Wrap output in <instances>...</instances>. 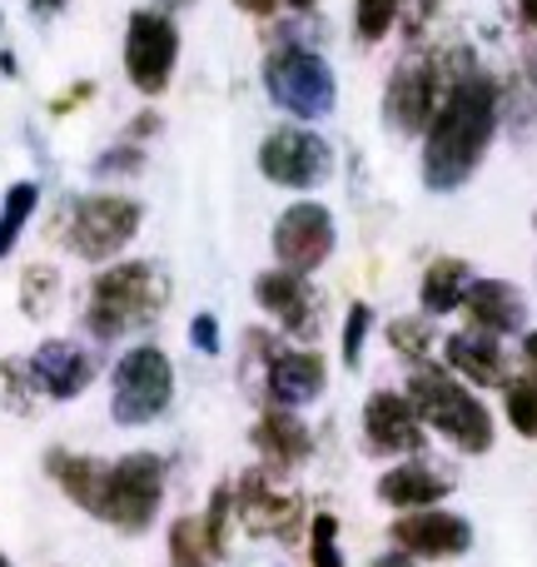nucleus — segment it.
Wrapping results in <instances>:
<instances>
[{
  "label": "nucleus",
  "instance_id": "a19ab883",
  "mask_svg": "<svg viewBox=\"0 0 537 567\" xmlns=\"http://www.w3.org/2000/svg\"><path fill=\"white\" fill-rule=\"evenodd\" d=\"M283 6H289V10H313L319 0H283Z\"/></svg>",
  "mask_w": 537,
  "mask_h": 567
},
{
  "label": "nucleus",
  "instance_id": "f3484780",
  "mask_svg": "<svg viewBox=\"0 0 537 567\" xmlns=\"http://www.w3.org/2000/svg\"><path fill=\"white\" fill-rule=\"evenodd\" d=\"M463 309H468L473 329L493 333V339L518 333L523 323H528V299H523V289L508 279H473L468 293H463Z\"/></svg>",
  "mask_w": 537,
  "mask_h": 567
},
{
  "label": "nucleus",
  "instance_id": "7ed1b4c3",
  "mask_svg": "<svg viewBox=\"0 0 537 567\" xmlns=\"http://www.w3.org/2000/svg\"><path fill=\"white\" fill-rule=\"evenodd\" d=\"M409 399L419 409L423 429L443 433L458 453H488L493 449V413L483 409V399L458 383L453 373L433 369V363H419L409 379Z\"/></svg>",
  "mask_w": 537,
  "mask_h": 567
},
{
  "label": "nucleus",
  "instance_id": "412c9836",
  "mask_svg": "<svg viewBox=\"0 0 537 567\" xmlns=\"http://www.w3.org/2000/svg\"><path fill=\"white\" fill-rule=\"evenodd\" d=\"M255 449L265 453L269 463H283V468H293V463L309 458L313 439H309V429H303V419H293L289 409H269L265 419L255 423Z\"/></svg>",
  "mask_w": 537,
  "mask_h": 567
},
{
  "label": "nucleus",
  "instance_id": "cd10ccee",
  "mask_svg": "<svg viewBox=\"0 0 537 567\" xmlns=\"http://www.w3.org/2000/svg\"><path fill=\"white\" fill-rule=\"evenodd\" d=\"M503 403H508V423L523 433V439H537V373L518 383H503Z\"/></svg>",
  "mask_w": 537,
  "mask_h": 567
},
{
  "label": "nucleus",
  "instance_id": "f8f14e48",
  "mask_svg": "<svg viewBox=\"0 0 537 567\" xmlns=\"http://www.w3.org/2000/svg\"><path fill=\"white\" fill-rule=\"evenodd\" d=\"M433 110H438V70L428 60H409V65L393 70L389 95H383V120L399 135H423Z\"/></svg>",
  "mask_w": 537,
  "mask_h": 567
},
{
  "label": "nucleus",
  "instance_id": "4be33fe9",
  "mask_svg": "<svg viewBox=\"0 0 537 567\" xmlns=\"http://www.w3.org/2000/svg\"><path fill=\"white\" fill-rule=\"evenodd\" d=\"M468 265L463 259H433L428 269H423V289H419V299H423V313H453L463 303V293H468Z\"/></svg>",
  "mask_w": 537,
  "mask_h": 567
},
{
  "label": "nucleus",
  "instance_id": "dca6fc26",
  "mask_svg": "<svg viewBox=\"0 0 537 567\" xmlns=\"http://www.w3.org/2000/svg\"><path fill=\"white\" fill-rule=\"evenodd\" d=\"M25 363H30L35 389L45 393V399H60V403L80 399V393L95 383V363H90V353L70 339H45Z\"/></svg>",
  "mask_w": 537,
  "mask_h": 567
},
{
  "label": "nucleus",
  "instance_id": "37998d69",
  "mask_svg": "<svg viewBox=\"0 0 537 567\" xmlns=\"http://www.w3.org/2000/svg\"><path fill=\"white\" fill-rule=\"evenodd\" d=\"M0 567H10V558H6V553H0Z\"/></svg>",
  "mask_w": 537,
  "mask_h": 567
},
{
  "label": "nucleus",
  "instance_id": "f03ea898",
  "mask_svg": "<svg viewBox=\"0 0 537 567\" xmlns=\"http://www.w3.org/2000/svg\"><path fill=\"white\" fill-rule=\"evenodd\" d=\"M169 303V279L159 275V265L149 259H120L90 289L85 329L95 339H120L130 329H145L155 313H165Z\"/></svg>",
  "mask_w": 537,
  "mask_h": 567
},
{
  "label": "nucleus",
  "instance_id": "ddd939ff",
  "mask_svg": "<svg viewBox=\"0 0 537 567\" xmlns=\"http://www.w3.org/2000/svg\"><path fill=\"white\" fill-rule=\"evenodd\" d=\"M255 299L283 333H293V339H309L313 323H319V293L309 289V275H293V269L273 265L255 279Z\"/></svg>",
  "mask_w": 537,
  "mask_h": 567
},
{
  "label": "nucleus",
  "instance_id": "2eb2a0df",
  "mask_svg": "<svg viewBox=\"0 0 537 567\" xmlns=\"http://www.w3.org/2000/svg\"><path fill=\"white\" fill-rule=\"evenodd\" d=\"M235 513L249 533H265V538H279V543H293V533H299V523H303L299 498L273 493L265 473H245V478H239Z\"/></svg>",
  "mask_w": 537,
  "mask_h": 567
},
{
  "label": "nucleus",
  "instance_id": "5701e85b",
  "mask_svg": "<svg viewBox=\"0 0 537 567\" xmlns=\"http://www.w3.org/2000/svg\"><path fill=\"white\" fill-rule=\"evenodd\" d=\"M35 209H40V185L35 179H20V185L6 189V199H0V259L20 245V235H25V225L35 219Z\"/></svg>",
  "mask_w": 537,
  "mask_h": 567
},
{
  "label": "nucleus",
  "instance_id": "aec40b11",
  "mask_svg": "<svg viewBox=\"0 0 537 567\" xmlns=\"http://www.w3.org/2000/svg\"><path fill=\"white\" fill-rule=\"evenodd\" d=\"M438 498H448V478H443L433 463H423V458L399 463V468H389L379 478V503H389V508H399V513L433 508Z\"/></svg>",
  "mask_w": 537,
  "mask_h": 567
},
{
  "label": "nucleus",
  "instance_id": "4468645a",
  "mask_svg": "<svg viewBox=\"0 0 537 567\" xmlns=\"http://www.w3.org/2000/svg\"><path fill=\"white\" fill-rule=\"evenodd\" d=\"M363 439H369L373 453H389V458L419 453L423 449V419H419L409 393H393V389L373 393V399L363 403Z\"/></svg>",
  "mask_w": 537,
  "mask_h": 567
},
{
  "label": "nucleus",
  "instance_id": "4c0bfd02",
  "mask_svg": "<svg viewBox=\"0 0 537 567\" xmlns=\"http://www.w3.org/2000/svg\"><path fill=\"white\" fill-rule=\"evenodd\" d=\"M523 359H528L533 369H537V333H528V339H523Z\"/></svg>",
  "mask_w": 537,
  "mask_h": 567
},
{
  "label": "nucleus",
  "instance_id": "2f4dec72",
  "mask_svg": "<svg viewBox=\"0 0 537 567\" xmlns=\"http://www.w3.org/2000/svg\"><path fill=\"white\" fill-rule=\"evenodd\" d=\"M145 165V155H140V145L135 140H125V145H115V150H105V155L95 159V175L100 179H110L120 169V175H135V169Z\"/></svg>",
  "mask_w": 537,
  "mask_h": 567
},
{
  "label": "nucleus",
  "instance_id": "a878e982",
  "mask_svg": "<svg viewBox=\"0 0 537 567\" xmlns=\"http://www.w3.org/2000/svg\"><path fill=\"white\" fill-rule=\"evenodd\" d=\"M399 10H403V0H353V35H359L363 45H379L393 30Z\"/></svg>",
  "mask_w": 537,
  "mask_h": 567
},
{
  "label": "nucleus",
  "instance_id": "58836bf2",
  "mask_svg": "<svg viewBox=\"0 0 537 567\" xmlns=\"http://www.w3.org/2000/svg\"><path fill=\"white\" fill-rule=\"evenodd\" d=\"M518 10H523V20L537 30V0H518Z\"/></svg>",
  "mask_w": 537,
  "mask_h": 567
},
{
  "label": "nucleus",
  "instance_id": "0eeeda50",
  "mask_svg": "<svg viewBox=\"0 0 537 567\" xmlns=\"http://www.w3.org/2000/svg\"><path fill=\"white\" fill-rule=\"evenodd\" d=\"M140 215H145V209L130 195H85L70 205L65 245L75 249L80 259H90V265H105V259H115L120 249L140 235Z\"/></svg>",
  "mask_w": 537,
  "mask_h": 567
},
{
  "label": "nucleus",
  "instance_id": "473e14b6",
  "mask_svg": "<svg viewBox=\"0 0 537 567\" xmlns=\"http://www.w3.org/2000/svg\"><path fill=\"white\" fill-rule=\"evenodd\" d=\"M189 343L205 353H219V319L215 313H199V319L189 323Z\"/></svg>",
  "mask_w": 537,
  "mask_h": 567
},
{
  "label": "nucleus",
  "instance_id": "bb28decb",
  "mask_svg": "<svg viewBox=\"0 0 537 567\" xmlns=\"http://www.w3.org/2000/svg\"><path fill=\"white\" fill-rule=\"evenodd\" d=\"M35 379H30V363L25 359H6L0 363V409L10 413H30V403H35Z\"/></svg>",
  "mask_w": 537,
  "mask_h": 567
},
{
  "label": "nucleus",
  "instance_id": "7c9ffc66",
  "mask_svg": "<svg viewBox=\"0 0 537 567\" xmlns=\"http://www.w3.org/2000/svg\"><path fill=\"white\" fill-rule=\"evenodd\" d=\"M389 339H393V349L403 353V359H428V349H433V333H428V323L423 319H393V329H389Z\"/></svg>",
  "mask_w": 537,
  "mask_h": 567
},
{
  "label": "nucleus",
  "instance_id": "c9c22d12",
  "mask_svg": "<svg viewBox=\"0 0 537 567\" xmlns=\"http://www.w3.org/2000/svg\"><path fill=\"white\" fill-rule=\"evenodd\" d=\"M369 567H419V563H413L409 553H383V558H373Z\"/></svg>",
  "mask_w": 537,
  "mask_h": 567
},
{
  "label": "nucleus",
  "instance_id": "6e6552de",
  "mask_svg": "<svg viewBox=\"0 0 537 567\" xmlns=\"http://www.w3.org/2000/svg\"><path fill=\"white\" fill-rule=\"evenodd\" d=\"M179 65V30L165 10H135L125 30V75L140 95H165Z\"/></svg>",
  "mask_w": 537,
  "mask_h": 567
},
{
  "label": "nucleus",
  "instance_id": "f704fd0d",
  "mask_svg": "<svg viewBox=\"0 0 537 567\" xmlns=\"http://www.w3.org/2000/svg\"><path fill=\"white\" fill-rule=\"evenodd\" d=\"M155 130H159V115H140L135 125L125 130V140H135V145H140V140H145V135H155Z\"/></svg>",
  "mask_w": 537,
  "mask_h": 567
},
{
  "label": "nucleus",
  "instance_id": "c756f323",
  "mask_svg": "<svg viewBox=\"0 0 537 567\" xmlns=\"http://www.w3.org/2000/svg\"><path fill=\"white\" fill-rule=\"evenodd\" d=\"M369 329H373V309L369 303H353V309L343 313V363H349V369H359L363 343H369Z\"/></svg>",
  "mask_w": 537,
  "mask_h": 567
},
{
  "label": "nucleus",
  "instance_id": "79ce46f5",
  "mask_svg": "<svg viewBox=\"0 0 537 567\" xmlns=\"http://www.w3.org/2000/svg\"><path fill=\"white\" fill-rule=\"evenodd\" d=\"M65 0H35V10H60Z\"/></svg>",
  "mask_w": 537,
  "mask_h": 567
},
{
  "label": "nucleus",
  "instance_id": "b1692460",
  "mask_svg": "<svg viewBox=\"0 0 537 567\" xmlns=\"http://www.w3.org/2000/svg\"><path fill=\"white\" fill-rule=\"evenodd\" d=\"M219 553L209 548L205 523L199 518H175L169 523V563L175 567H209Z\"/></svg>",
  "mask_w": 537,
  "mask_h": 567
},
{
  "label": "nucleus",
  "instance_id": "9d476101",
  "mask_svg": "<svg viewBox=\"0 0 537 567\" xmlns=\"http://www.w3.org/2000/svg\"><path fill=\"white\" fill-rule=\"evenodd\" d=\"M259 169H265L269 185L283 189H313L329 179L333 169V150L329 140H319L313 130L303 125H283L259 145Z\"/></svg>",
  "mask_w": 537,
  "mask_h": 567
},
{
  "label": "nucleus",
  "instance_id": "20e7f679",
  "mask_svg": "<svg viewBox=\"0 0 537 567\" xmlns=\"http://www.w3.org/2000/svg\"><path fill=\"white\" fill-rule=\"evenodd\" d=\"M159 503H165V458L140 449V453L105 463V478H100L95 508L90 513L120 533H145L159 518Z\"/></svg>",
  "mask_w": 537,
  "mask_h": 567
},
{
  "label": "nucleus",
  "instance_id": "72a5a7b5",
  "mask_svg": "<svg viewBox=\"0 0 537 567\" xmlns=\"http://www.w3.org/2000/svg\"><path fill=\"white\" fill-rule=\"evenodd\" d=\"M90 95H95V85H90V80H85V85H70V90H65V95H60V100H55V105H50V110H55V115H65V110L85 105V100H90Z\"/></svg>",
  "mask_w": 537,
  "mask_h": 567
},
{
  "label": "nucleus",
  "instance_id": "6ab92c4d",
  "mask_svg": "<svg viewBox=\"0 0 537 567\" xmlns=\"http://www.w3.org/2000/svg\"><path fill=\"white\" fill-rule=\"evenodd\" d=\"M443 359H448V369L458 373V379L478 383V389H503L508 383V359H503L498 339L493 333H448V343H443Z\"/></svg>",
  "mask_w": 537,
  "mask_h": 567
},
{
  "label": "nucleus",
  "instance_id": "a211bd4d",
  "mask_svg": "<svg viewBox=\"0 0 537 567\" xmlns=\"http://www.w3.org/2000/svg\"><path fill=\"white\" fill-rule=\"evenodd\" d=\"M323 359L313 349H279L265 369V389L279 409H303L323 393Z\"/></svg>",
  "mask_w": 537,
  "mask_h": 567
},
{
  "label": "nucleus",
  "instance_id": "c85d7f7f",
  "mask_svg": "<svg viewBox=\"0 0 537 567\" xmlns=\"http://www.w3.org/2000/svg\"><path fill=\"white\" fill-rule=\"evenodd\" d=\"M309 567H343V548H339V518L319 513L309 523Z\"/></svg>",
  "mask_w": 537,
  "mask_h": 567
},
{
  "label": "nucleus",
  "instance_id": "ea45409f",
  "mask_svg": "<svg viewBox=\"0 0 537 567\" xmlns=\"http://www.w3.org/2000/svg\"><path fill=\"white\" fill-rule=\"evenodd\" d=\"M155 6L169 16V10H185V6H195V0H155Z\"/></svg>",
  "mask_w": 537,
  "mask_h": 567
},
{
  "label": "nucleus",
  "instance_id": "f257e3e1",
  "mask_svg": "<svg viewBox=\"0 0 537 567\" xmlns=\"http://www.w3.org/2000/svg\"><path fill=\"white\" fill-rule=\"evenodd\" d=\"M493 135H498V80L473 70L438 100L428 130H423V185L458 189L483 165Z\"/></svg>",
  "mask_w": 537,
  "mask_h": 567
},
{
  "label": "nucleus",
  "instance_id": "1a4fd4ad",
  "mask_svg": "<svg viewBox=\"0 0 537 567\" xmlns=\"http://www.w3.org/2000/svg\"><path fill=\"white\" fill-rule=\"evenodd\" d=\"M333 245H339V229H333V215L319 199L289 205L279 215V225H273V259H279V269H293V275L323 269Z\"/></svg>",
  "mask_w": 537,
  "mask_h": 567
},
{
  "label": "nucleus",
  "instance_id": "393cba45",
  "mask_svg": "<svg viewBox=\"0 0 537 567\" xmlns=\"http://www.w3.org/2000/svg\"><path fill=\"white\" fill-rule=\"evenodd\" d=\"M55 293H60V269L55 265H30L25 279H20V309H25L30 319H40V313L55 309Z\"/></svg>",
  "mask_w": 537,
  "mask_h": 567
},
{
  "label": "nucleus",
  "instance_id": "423d86ee",
  "mask_svg": "<svg viewBox=\"0 0 537 567\" xmlns=\"http://www.w3.org/2000/svg\"><path fill=\"white\" fill-rule=\"evenodd\" d=\"M265 90L293 120H323L339 100V80H333L329 60L303 45H279L265 60Z\"/></svg>",
  "mask_w": 537,
  "mask_h": 567
},
{
  "label": "nucleus",
  "instance_id": "e433bc0d",
  "mask_svg": "<svg viewBox=\"0 0 537 567\" xmlns=\"http://www.w3.org/2000/svg\"><path fill=\"white\" fill-rule=\"evenodd\" d=\"M239 10H249V16H273V6H279V0H235Z\"/></svg>",
  "mask_w": 537,
  "mask_h": 567
},
{
  "label": "nucleus",
  "instance_id": "9b49d317",
  "mask_svg": "<svg viewBox=\"0 0 537 567\" xmlns=\"http://www.w3.org/2000/svg\"><path fill=\"white\" fill-rule=\"evenodd\" d=\"M393 548L409 553V558H463L473 548V523L463 513H448V508H413V513H399L389 528Z\"/></svg>",
  "mask_w": 537,
  "mask_h": 567
},
{
  "label": "nucleus",
  "instance_id": "39448f33",
  "mask_svg": "<svg viewBox=\"0 0 537 567\" xmlns=\"http://www.w3.org/2000/svg\"><path fill=\"white\" fill-rule=\"evenodd\" d=\"M175 403V363L159 343H135L120 353L115 373H110V413L125 429L155 423L159 413Z\"/></svg>",
  "mask_w": 537,
  "mask_h": 567
}]
</instances>
